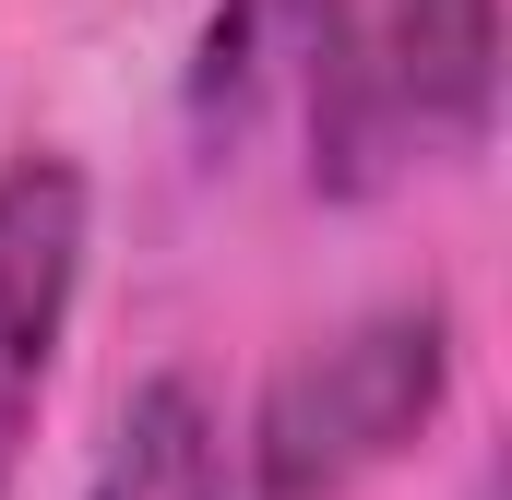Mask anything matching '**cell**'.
<instances>
[{
	"mask_svg": "<svg viewBox=\"0 0 512 500\" xmlns=\"http://www.w3.org/2000/svg\"><path fill=\"white\" fill-rule=\"evenodd\" d=\"M84 500H262V489H251V453H239L227 405L191 370H155V381L120 393Z\"/></svg>",
	"mask_w": 512,
	"mask_h": 500,
	"instance_id": "277c9868",
	"label": "cell"
},
{
	"mask_svg": "<svg viewBox=\"0 0 512 500\" xmlns=\"http://www.w3.org/2000/svg\"><path fill=\"white\" fill-rule=\"evenodd\" d=\"M310 36H322V0H215L203 12V48H191V131H203V155H239L298 96Z\"/></svg>",
	"mask_w": 512,
	"mask_h": 500,
	"instance_id": "5b68a950",
	"label": "cell"
},
{
	"mask_svg": "<svg viewBox=\"0 0 512 500\" xmlns=\"http://www.w3.org/2000/svg\"><path fill=\"white\" fill-rule=\"evenodd\" d=\"M84 250H96L84 167L60 143L0 155V500L24 489L48 381H60V346H72V310H84Z\"/></svg>",
	"mask_w": 512,
	"mask_h": 500,
	"instance_id": "3957f363",
	"label": "cell"
},
{
	"mask_svg": "<svg viewBox=\"0 0 512 500\" xmlns=\"http://www.w3.org/2000/svg\"><path fill=\"white\" fill-rule=\"evenodd\" d=\"M310 191L322 203H382L417 167L477 155L501 120V0H322L310 72Z\"/></svg>",
	"mask_w": 512,
	"mask_h": 500,
	"instance_id": "6da1fadb",
	"label": "cell"
},
{
	"mask_svg": "<svg viewBox=\"0 0 512 500\" xmlns=\"http://www.w3.org/2000/svg\"><path fill=\"white\" fill-rule=\"evenodd\" d=\"M441 405H453V310L429 286L370 298L262 381L251 429H239L251 489L262 500H358L382 465H405L429 441Z\"/></svg>",
	"mask_w": 512,
	"mask_h": 500,
	"instance_id": "7a4b0ae2",
	"label": "cell"
}]
</instances>
